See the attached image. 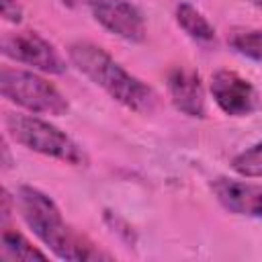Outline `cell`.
Listing matches in <instances>:
<instances>
[{"label": "cell", "mask_w": 262, "mask_h": 262, "mask_svg": "<svg viewBox=\"0 0 262 262\" xmlns=\"http://www.w3.org/2000/svg\"><path fill=\"white\" fill-rule=\"evenodd\" d=\"M14 209L29 225V229L61 260H100L108 258L100 254L94 244L74 231L61 217L57 205L35 186H18L14 192Z\"/></svg>", "instance_id": "1"}, {"label": "cell", "mask_w": 262, "mask_h": 262, "mask_svg": "<svg viewBox=\"0 0 262 262\" xmlns=\"http://www.w3.org/2000/svg\"><path fill=\"white\" fill-rule=\"evenodd\" d=\"M68 57L78 72H82L92 84L102 88L125 108L141 115H147L156 108V92L137 76L127 72L119 61H115L100 45L90 41H74L68 47Z\"/></svg>", "instance_id": "2"}, {"label": "cell", "mask_w": 262, "mask_h": 262, "mask_svg": "<svg viewBox=\"0 0 262 262\" xmlns=\"http://www.w3.org/2000/svg\"><path fill=\"white\" fill-rule=\"evenodd\" d=\"M6 131L18 145L37 151L41 156L72 164V166H86L88 158L84 149L59 127L51 125L49 121L29 113H8L4 119Z\"/></svg>", "instance_id": "3"}, {"label": "cell", "mask_w": 262, "mask_h": 262, "mask_svg": "<svg viewBox=\"0 0 262 262\" xmlns=\"http://www.w3.org/2000/svg\"><path fill=\"white\" fill-rule=\"evenodd\" d=\"M0 92L8 102L33 115L59 117L70 108L66 96L49 80L29 70L4 68L0 72Z\"/></svg>", "instance_id": "4"}, {"label": "cell", "mask_w": 262, "mask_h": 262, "mask_svg": "<svg viewBox=\"0 0 262 262\" xmlns=\"http://www.w3.org/2000/svg\"><path fill=\"white\" fill-rule=\"evenodd\" d=\"M2 53L43 74H63L68 68L59 51L35 31H16L4 35Z\"/></svg>", "instance_id": "5"}, {"label": "cell", "mask_w": 262, "mask_h": 262, "mask_svg": "<svg viewBox=\"0 0 262 262\" xmlns=\"http://www.w3.org/2000/svg\"><path fill=\"white\" fill-rule=\"evenodd\" d=\"M209 90L215 104L229 117H248L260 106V96L250 80L231 70L215 72L211 76Z\"/></svg>", "instance_id": "6"}, {"label": "cell", "mask_w": 262, "mask_h": 262, "mask_svg": "<svg viewBox=\"0 0 262 262\" xmlns=\"http://www.w3.org/2000/svg\"><path fill=\"white\" fill-rule=\"evenodd\" d=\"M90 12L102 29L123 41L141 43L147 35L141 12L127 0H90Z\"/></svg>", "instance_id": "7"}, {"label": "cell", "mask_w": 262, "mask_h": 262, "mask_svg": "<svg viewBox=\"0 0 262 262\" xmlns=\"http://www.w3.org/2000/svg\"><path fill=\"white\" fill-rule=\"evenodd\" d=\"M211 190L225 211L239 217L262 219V184L221 176L213 180Z\"/></svg>", "instance_id": "8"}, {"label": "cell", "mask_w": 262, "mask_h": 262, "mask_svg": "<svg viewBox=\"0 0 262 262\" xmlns=\"http://www.w3.org/2000/svg\"><path fill=\"white\" fill-rule=\"evenodd\" d=\"M168 96L174 104L176 111H180L186 117L192 119H203L207 113L205 104V88L201 82V76L186 68V66H176L168 72Z\"/></svg>", "instance_id": "9"}, {"label": "cell", "mask_w": 262, "mask_h": 262, "mask_svg": "<svg viewBox=\"0 0 262 262\" xmlns=\"http://www.w3.org/2000/svg\"><path fill=\"white\" fill-rule=\"evenodd\" d=\"M174 16H176V23L178 27L196 43H203V45H209V43H215V27L207 20V16L194 8L190 2H180L174 10Z\"/></svg>", "instance_id": "10"}, {"label": "cell", "mask_w": 262, "mask_h": 262, "mask_svg": "<svg viewBox=\"0 0 262 262\" xmlns=\"http://www.w3.org/2000/svg\"><path fill=\"white\" fill-rule=\"evenodd\" d=\"M227 43L237 55L262 63V31L260 29H235L229 33Z\"/></svg>", "instance_id": "11"}, {"label": "cell", "mask_w": 262, "mask_h": 262, "mask_svg": "<svg viewBox=\"0 0 262 262\" xmlns=\"http://www.w3.org/2000/svg\"><path fill=\"white\" fill-rule=\"evenodd\" d=\"M2 256L10 258V260H33V258L45 260L47 258L23 233H18L14 229H8V227L2 231Z\"/></svg>", "instance_id": "12"}, {"label": "cell", "mask_w": 262, "mask_h": 262, "mask_svg": "<svg viewBox=\"0 0 262 262\" xmlns=\"http://www.w3.org/2000/svg\"><path fill=\"white\" fill-rule=\"evenodd\" d=\"M231 168L242 178H262V141L239 151L231 160Z\"/></svg>", "instance_id": "13"}, {"label": "cell", "mask_w": 262, "mask_h": 262, "mask_svg": "<svg viewBox=\"0 0 262 262\" xmlns=\"http://www.w3.org/2000/svg\"><path fill=\"white\" fill-rule=\"evenodd\" d=\"M2 18L8 23H20L23 20V8L18 4V0H2Z\"/></svg>", "instance_id": "14"}, {"label": "cell", "mask_w": 262, "mask_h": 262, "mask_svg": "<svg viewBox=\"0 0 262 262\" xmlns=\"http://www.w3.org/2000/svg\"><path fill=\"white\" fill-rule=\"evenodd\" d=\"M86 2H88V0H61V4L68 6V8H78V6L86 4Z\"/></svg>", "instance_id": "15"}, {"label": "cell", "mask_w": 262, "mask_h": 262, "mask_svg": "<svg viewBox=\"0 0 262 262\" xmlns=\"http://www.w3.org/2000/svg\"><path fill=\"white\" fill-rule=\"evenodd\" d=\"M248 2H252V4H254L258 10H262V0H248Z\"/></svg>", "instance_id": "16"}]
</instances>
